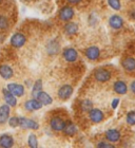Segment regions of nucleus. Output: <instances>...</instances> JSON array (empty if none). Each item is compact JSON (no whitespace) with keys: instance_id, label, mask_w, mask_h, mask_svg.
<instances>
[{"instance_id":"1","label":"nucleus","mask_w":135,"mask_h":148,"mask_svg":"<svg viewBox=\"0 0 135 148\" xmlns=\"http://www.w3.org/2000/svg\"><path fill=\"white\" fill-rule=\"evenodd\" d=\"M19 126H21L22 128L25 129H38L39 125L33 120L30 119H25V117H19Z\"/></svg>"},{"instance_id":"2","label":"nucleus","mask_w":135,"mask_h":148,"mask_svg":"<svg viewBox=\"0 0 135 148\" xmlns=\"http://www.w3.org/2000/svg\"><path fill=\"white\" fill-rule=\"evenodd\" d=\"M27 39H25V36L21 33H16L12 36L11 38V43H12L13 47L15 48H20L25 43Z\"/></svg>"},{"instance_id":"3","label":"nucleus","mask_w":135,"mask_h":148,"mask_svg":"<svg viewBox=\"0 0 135 148\" xmlns=\"http://www.w3.org/2000/svg\"><path fill=\"white\" fill-rule=\"evenodd\" d=\"M50 125H51V128L55 131H61L63 130L65 126V121L60 119V117H53L51 122H50Z\"/></svg>"},{"instance_id":"4","label":"nucleus","mask_w":135,"mask_h":148,"mask_svg":"<svg viewBox=\"0 0 135 148\" xmlns=\"http://www.w3.org/2000/svg\"><path fill=\"white\" fill-rule=\"evenodd\" d=\"M7 90L11 93H13L15 96H22L23 93H25L23 86L19 85V84H9L7 85Z\"/></svg>"},{"instance_id":"5","label":"nucleus","mask_w":135,"mask_h":148,"mask_svg":"<svg viewBox=\"0 0 135 148\" xmlns=\"http://www.w3.org/2000/svg\"><path fill=\"white\" fill-rule=\"evenodd\" d=\"M89 116L93 123H99L104 120V113L99 109H91L89 111Z\"/></svg>"},{"instance_id":"6","label":"nucleus","mask_w":135,"mask_h":148,"mask_svg":"<svg viewBox=\"0 0 135 148\" xmlns=\"http://www.w3.org/2000/svg\"><path fill=\"white\" fill-rule=\"evenodd\" d=\"M72 93H73V88L69 85H65L58 90V96L61 99H68L72 95Z\"/></svg>"},{"instance_id":"7","label":"nucleus","mask_w":135,"mask_h":148,"mask_svg":"<svg viewBox=\"0 0 135 148\" xmlns=\"http://www.w3.org/2000/svg\"><path fill=\"white\" fill-rule=\"evenodd\" d=\"M95 78L98 82H107L111 78V73L110 71H108L106 69H99L95 72Z\"/></svg>"},{"instance_id":"8","label":"nucleus","mask_w":135,"mask_h":148,"mask_svg":"<svg viewBox=\"0 0 135 148\" xmlns=\"http://www.w3.org/2000/svg\"><path fill=\"white\" fill-rule=\"evenodd\" d=\"M73 16H74V11L72 8H70V6H65V8H62V9L60 10V12H59V17H60L62 20H65V21L70 20Z\"/></svg>"},{"instance_id":"9","label":"nucleus","mask_w":135,"mask_h":148,"mask_svg":"<svg viewBox=\"0 0 135 148\" xmlns=\"http://www.w3.org/2000/svg\"><path fill=\"white\" fill-rule=\"evenodd\" d=\"M99 55H100V51L97 47H90L86 51V56L90 60H95L98 58Z\"/></svg>"},{"instance_id":"10","label":"nucleus","mask_w":135,"mask_h":148,"mask_svg":"<svg viewBox=\"0 0 135 148\" xmlns=\"http://www.w3.org/2000/svg\"><path fill=\"white\" fill-rule=\"evenodd\" d=\"M42 104L38 101V99H30L28 102L25 104V107L27 110H30V111H34V110H38L42 107Z\"/></svg>"},{"instance_id":"11","label":"nucleus","mask_w":135,"mask_h":148,"mask_svg":"<svg viewBox=\"0 0 135 148\" xmlns=\"http://www.w3.org/2000/svg\"><path fill=\"white\" fill-rule=\"evenodd\" d=\"M77 52L76 50L72 49V48H69V49H65V51H63V57H65V59L67 60V62H75L77 59Z\"/></svg>"},{"instance_id":"12","label":"nucleus","mask_w":135,"mask_h":148,"mask_svg":"<svg viewBox=\"0 0 135 148\" xmlns=\"http://www.w3.org/2000/svg\"><path fill=\"white\" fill-rule=\"evenodd\" d=\"M106 139L110 142H117L120 139V133L116 129H110L106 132Z\"/></svg>"},{"instance_id":"13","label":"nucleus","mask_w":135,"mask_h":148,"mask_svg":"<svg viewBox=\"0 0 135 148\" xmlns=\"http://www.w3.org/2000/svg\"><path fill=\"white\" fill-rule=\"evenodd\" d=\"M3 96H4V99H5L6 104L9 106H16V104H17V99H16L15 95L13 94V93H11L7 89H4L3 90Z\"/></svg>"},{"instance_id":"14","label":"nucleus","mask_w":135,"mask_h":148,"mask_svg":"<svg viewBox=\"0 0 135 148\" xmlns=\"http://www.w3.org/2000/svg\"><path fill=\"white\" fill-rule=\"evenodd\" d=\"M109 23L113 29H120L123 25V20L121 17L117 15L111 16L110 19H109Z\"/></svg>"},{"instance_id":"15","label":"nucleus","mask_w":135,"mask_h":148,"mask_svg":"<svg viewBox=\"0 0 135 148\" xmlns=\"http://www.w3.org/2000/svg\"><path fill=\"white\" fill-rule=\"evenodd\" d=\"M13 74H14V72H13L11 67H9V66H6V65L0 66V75H1L4 79H10V78L13 76Z\"/></svg>"},{"instance_id":"16","label":"nucleus","mask_w":135,"mask_h":148,"mask_svg":"<svg viewBox=\"0 0 135 148\" xmlns=\"http://www.w3.org/2000/svg\"><path fill=\"white\" fill-rule=\"evenodd\" d=\"M10 115V106L6 104V105H2L0 107V124L5 123L7 119H9Z\"/></svg>"},{"instance_id":"17","label":"nucleus","mask_w":135,"mask_h":148,"mask_svg":"<svg viewBox=\"0 0 135 148\" xmlns=\"http://www.w3.org/2000/svg\"><path fill=\"white\" fill-rule=\"evenodd\" d=\"M13 144H14V140H13V138L11 136L3 134V136H0V146L1 147L10 148L12 147Z\"/></svg>"},{"instance_id":"18","label":"nucleus","mask_w":135,"mask_h":148,"mask_svg":"<svg viewBox=\"0 0 135 148\" xmlns=\"http://www.w3.org/2000/svg\"><path fill=\"white\" fill-rule=\"evenodd\" d=\"M36 99H38L42 105H50V104L53 102L52 97H51L48 93L42 92V91H40V92L38 93V95H37Z\"/></svg>"},{"instance_id":"19","label":"nucleus","mask_w":135,"mask_h":148,"mask_svg":"<svg viewBox=\"0 0 135 148\" xmlns=\"http://www.w3.org/2000/svg\"><path fill=\"white\" fill-rule=\"evenodd\" d=\"M114 90L118 94H125L127 92V90H128V87H127V85L123 82L118 80V82L114 84Z\"/></svg>"},{"instance_id":"20","label":"nucleus","mask_w":135,"mask_h":148,"mask_svg":"<svg viewBox=\"0 0 135 148\" xmlns=\"http://www.w3.org/2000/svg\"><path fill=\"white\" fill-rule=\"evenodd\" d=\"M123 67L128 71H133L135 70V59L132 57H128L123 62Z\"/></svg>"},{"instance_id":"21","label":"nucleus","mask_w":135,"mask_h":148,"mask_svg":"<svg viewBox=\"0 0 135 148\" xmlns=\"http://www.w3.org/2000/svg\"><path fill=\"white\" fill-rule=\"evenodd\" d=\"M65 33L69 35H74L78 31V25L76 23H74V22H69L67 25L65 27Z\"/></svg>"},{"instance_id":"22","label":"nucleus","mask_w":135,"mask_h":148,"mask_svg":"<svg viewBox=\"0 0 135 148\" xmlns=\"http://www.w3.org/2000/svg\"><path fill=\"white\" fill-rule=\"evenodd\" d=\"M63 131L67 136H74L75 133H76V127L75 125L72 123H68L65 124V128H63Z\"/></svg>"},{"instance_id":"23","label":"nucleus","mask_w":135,"mask_h":148,"mask_svg":"<svg viewBox=\"0 0 135 148\" xmlns=\"http://www.w3.org/2000/svg\"><path fill=\"white\" fill-rule=\"evenodd\" d=\"M41 89H42V83H41V80H37L36 83H35V85H34L33 87V91H32V94H33L34 97H37V95H38V93L41 91Z\"/></svg>"},{"instance_id":"24","label":"nucleus","mask_w":135,"mask_h":148,"mask_svg":"<svg viewBox=\"0 0 135 148\" xmlns=\"http://www.w3.org/2000/svg\"><path fill=\"white\" fill-rule=\"evenodd\" d=\"M80 106H81L82 111H87V112H89L91 109H93V103L91 102V101H89V99L82 101L81 104H80Z\"/></svg>"},{"instance_id":"25","label":"nucleus","mask_w":135,"mask_h":148,"mask_svg":"<svg viewBox=\"0 0 135 148\" xmlns=\"http://www.w3.org/2000/svg\"><path fill=\"white\" fill-rule=\"evenodd\" d=\"M29 145L32 148L38 147V142H37V139L35 134H31V136H29Z\"/></svg>"},{"instance_id":"26","label":"nucleus","mask_w":135,"mask_h":148,"mask_svg":"<svg viewBox=\"0 0 135 148\" xmlns=\"http://www.w3.org/2000/svg\"><path fill=\"white\" fill-rule=\"evenodd\" d=\"M127 122L130 125H135V111H131L127 115Z\"/></svg>"},{"instance_id":"27","label":"nucleus","mask_w":135,"mask_h":148,"mask_svg":"<svg viewBox=\"0 0 135 148\" xmlns=\"http://www.w3.org/2000/svg\"><path fill=\"white\" fill-rule=\"evenodd\" d=\"M109 4L114 10L120 9V0H109Z\"/></svg>"},{"instance_id":"28","label":"nucleus","mask_w":135,"mask_h":148,"mask_svg":"<svg viewBox=\"0 0 135 148\" xmlns=\"http://www.w3.org/2000/svg\"><path fill=\"white\" fill-rule=\"evenodd\" d=\"M7 27H9V22H7L6 18L4 16H0V29L4 30V29H6Z\"/></svg>"},{"instance_id":"29","label":"nucleus","mask_w":135,"mask_h":148,"mask_svg":"<svg viewBox=\"0 0 135 148\" xmlns=\"http://www.w3.org/2000/svg\"><path fill=\"white\" fill-rule=\"evenodd\" d=\"M9 124H10V126L11 127H17L19 126V117H11L9 121Z\"/></svg>"},{"instance_id":"30","label":"nucleus","mask_w":135,"mask_h":148,"mask_svg":"<svg viewBox=\"0 0 135 148\" xmlns=\"http://www.w3.org/2000/svg\"><path fill=\"white\" fill-rule=\"evenodd\" d=\"M97 147H106V148L110 147V148H113L114 146H113V145H111V144H109V143L100 142V143H98V144H97Z\"/></svg>"},{"instance_id":"31","label":"nucleus","mask_w":135,"mask_h":148,"mask_svg":"<svg viewBox=\"0 0 135 148\" xmlns=\"http://www.w3.org/2000/svg\"><path fill=\"white\" fill-rule=\"evenodd\" d=\"M118 103H119V99H115L113 101V103H112V107H113V108L115 109L117 107V105H118Z\"/></svg>"},{"instance_id":"32","label":"nucleus","mask_w":135,"mask_h":148,"mask_svg":"<svg viewBox=\"0 0 135 148\" xmlns=\"http://www.w3.org/2000/svg\"><path fill=\"white\" fill-rule=\"evenodd\" d=\"M70 3H73V4H76V3H79L81 0H68Z\"/></svg>"},{"instance_id":"33","label":"nucleus","mask_w":135,"mask_h":148,"mask_svg":"<svg viewBox=\"0 0 135 148\" xmlns=\"http://www.w3.org/2000/svg\"><path fill=\"white\" fill-rule=\"evenodd\" d=\"M131 90L135 93V82H133V83L131 84Z\"/></svg>"},{"instance_id":"34","label":"nucleus","mask_w":135,"mask_h":148,"mask_svg":"<svg viewBox=\"0 0 135 148\" xmlns=\"http://www.w3.org/2000/svg\"><path fill=\"white\" fill-rule=\"evenodd\" d=\"M131 17H132L133 19H135V11H133V12L131 13Z\"/></svg>"},{"instance_id":"35","label":"nucleus","mask_w":135,"mask_h":148,"mask_svg":"<svg viewBox=\"0 0 135 148\" xmlns=\"http://www.w3.org/2000/svg\"><path fill=\"white\" fill-rule=\"evenodd\" d=\"M1 1H2V0H0V2H1Z\"/></svg>"}]
</instances>
